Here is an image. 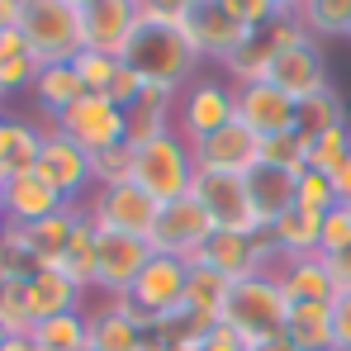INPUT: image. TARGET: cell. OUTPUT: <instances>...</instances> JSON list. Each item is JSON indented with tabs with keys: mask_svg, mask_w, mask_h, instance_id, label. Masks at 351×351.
<instances>
[{
	"mask_svg": "<svg viewBox=\"0 0 351 351\" xmlns=\"http://www.w3.org/2000/svg\"><path fill=\"white\" fill-rule=\"evenodd\" d=\"M143 81H152V86H171V90H185L190 81H195V62L199 53L180 38V29H176V14L167 10H157L152 0H143V19H138V29H133V38H128V48H123V58Z\"/></svg>",
	"mask_w": 351,
	"mask_h": 351,
	"instance_id": "obj_1",
	"label": "cell"
},
{
	"mask_svg": "<svg viewBox=\"0 0 351 351\" xmlns=\"http://www.w3.org/2000/svg\"><path fill=\"white\" fill-rule=\"evenodd\" d=\"M133 147V167H128V180H138L157 204H167V199H180V195H190V185H195V147L180 138V133H157V138H147V143H128Z\"/></svg>",
	"mask_w": 351,
	"mask_h": 351,
	"instance_id": "obj_2",
	"label": "cell"
},
{
	"mask_svg": "<svg viewBox=\"0 0 351 351\" xmlns=\"http://www.w3.org/2000/svg\"><path fill=\"white\" fill-rule=\"evenodd\" d=\"M185 285H190V261L152 252V261L138 271L133 290L123 294V299H128V308L143 318L147 332H152V328L171 332L176 323H180V308H185Z\"/></svg>",
	"mask_w": 351,
	"mask_h": 351,
	"instance_id": "obj_3",
	"label": "cell"
},
{
	"mask_svg": "<svg viewBox=\"0 0 351 351\" xmlns=\"http://www.w3.org/2000/svg\"><path fill=\"white\" fill-rule=\"evenodd\" d=\"M19 34L38 66L48 62H71L86 48V24L81 10L66 0H19Z\"/></svg>",
	"mask_w": 351,
	"mask_h": 351,
	"instance_id": "obj_4",
	"label": "cell"
},
{
	"mask_svg": "<svg viewBox=\"0 0 351 351\" xmlns=\"http://www.w3.org/2000/svg\"><path fill=\"white\" fill-rule=\"evenodd\" d=\"M285 313H290V299L280 290L276 271H266V276L237 280L233 290H228V304H223V318L219 323H228L247 342H266V337H280L285 332Z\"/></svg>",
	"mask_w": 351,
	"mask_h": 351,
	"instance_id": "obj_5",
	"label": "cell"
},
{
	"mask_svg": "<svg viewBox=\"0 0 351 351\" xmlns=\"http://www.w3.org/2000/svg\"><path fill=\"white\" fill-rule=\"evenodd\" d=\"M190 195L204 204V214L214 219L219 233H242V237H261L271 233L256 199H252V185L247 176H223V171H195Z\"/></svg>",
	"mask_w": 351,
	"mask_h": 351,
	"instance_id": "obj_6",
	"label": "cell"
},
{
	"mask_svg": "<svg viewBox=\"0 0 351 351\" xmlns=\"http://www.w3.org/2000/svg\"><path fill=\"white\" fill-rule=\"evenodd\" d=\"M86 214H90V223L105 228V233H123V237H143V242H147L152 228H157L162 204H157L138 180H119V185H100V190H90Z\"/></svg>",
	"mask_w": 351,
	"mask_h": 351,
	"instance_id": "obj_7",
	"label": "cell"
},
{
	"mask_svg": "<svg viewBox=\"0 0 351 351\" xmlns=\"http://www.w3.org/2000/svg\"><path fill=\"white\" fill-rule=\"evenodd\" d=\"M62 138H71L81 152H105V147H119L128 143V114L119 110L110 95H81L62 119H53Z\"/></svg>",
	"mask_w": 351,
	"mask_h": 351,
	"instance_id": "obj_8",
	"label": "cell"
},
{
	"mask_svg": "<svg viewBox=\"0 0 351 351\" xmlns=\"http://www.w3.org/2000/svg\"><path fill=\"white\" fill-rule=\"evenodd\" d=\"M237 119V86H223V81H190L176 100V133L195 147L204 143L209 133L228 128Z\"/></svg>",
	"mask_w": 351,
	"mask_h": 351,
	"instance_id": "obj_9",
	"label": "cell"
},
{
	"mask_svg": "<svg viewBox=\"0 0 351 351\" xmlns=\"http://www.w3.org/2000/svg\"><path fill=\"white\" fill-rule=\"evenodd\" d=\"M176 29H180V38L199 53V58H219L228 62L247 43V24H237L233 14L223 10V0H195V5H185L180 14H176Z\"/></svg>",
	"mask_w": 351,
	"mask_h": 351,
	"instance_id": "obj_10",
	"label": "cell"
},
{
	"mask_svg": "<svg viewBox=\"0 0 351 351\" xmlns=\"http://www.w3.org/2000/svg\"><path fill=\"white\" fill-rule=\"evenodd\" d=\"M219 233L214 219L204 214V204L195 195H180V199H167L162 214H157V228H152V252L162 256H180V261H195L204 252V242Z\"/></svg>",
	"mask_w": 351,
	"mask_h": 351,
	"instance_id": "obj_11",
	"label": "cell"
},
{
	"mask_svg": "<svg viewBox=\"0 0 351 351\" xmlns=\"http://www.w3.org/2000/svg\"><path fill=\"white\" fill-rule=\"evenodd\" d=\"M299 34H308V29L299 24V14H276L271 24H261V29H252V34H247V43H242V48H237L233 58L223 62V71L233 76L237 86L266 81V71H271L276 53H280L285 43H294Z\"/></svg>",
	"mask_w": 351,
	"mask_h": 351,
	"instance_id": "obj_12",
	"label": "cell"
},
{
	"mask_svg": "<svg viewBox=\"0 0 351 351\" xmlns=\"http://www.w3.org/2000/svg\"><path fill=\"white\" fill-rule=\"evenodd\" d=\"M266 81H271L276 90H285L294 105L332 86V81H328V62H323V48H318L308 34H299L294 43H285V48L276 53L271 71H266Z\"/></svg>",
	"mask_w": 351,
	"mask_h": 351,
	"instance_id": "obj_13",
	"label": "cell"
},
{
	"mask_svg": "<svg viewBox=\"0 0 351 351\" xmlns=\"http://www.w3.org/2000/svg\"><path fill=\"white\" fill-rule=\"evenodd\" d=\"M147 261H152V242L100 228V242H95V290H105L110 299H123Z\"/></svg>",
	"mask_w": 351,
	"mask_h": 351,
	"instance_id": "obj_14",
	"label": "cell"
},
{
	"mask_svg": "<svg viewBox=\"0 0 351 351\" xmlns=\"http://www.w3.org/2000/svg\"><path fill=\"white\" fill-rule=\"evenodd\" d=\"M195 261H204V266H214L219 276H228V280H252V276H266L271 271V261H276V247H271V233L261 237H242V233H214L204 242V252L195 256Z\"/></svg>",
	"mask_w": 351,
	"mask_h": 351,
	"instance_id": "obj_15",
	"label": "cell"
},
{
	"mask_svg": "<svg viewBox=\"0 0 351 351\" xmlns=\"http://www.w3.org/2000/svg\"><path fill=\"white\" fill-rule=\"evenodd\" d=\"M34 171L43 176L62 199H66V204H81V195L95 185V176H90V152H81L71 138H62L58 128H48V138H43V152H38V167H34Z\"/></svg>",
	"mask_w": 351,
	"mask_h": 351,
	"instance_id": "obj_16",
	"label": "cell"
},
{
	"mask_svg": "<svg viewBox=\"0 0 351 351\" xmlns=\"http://www.w3.org/2000/svg\"><path fill=\"white\" fill-rule=\"evenodd\" d=\"M237 123H247L266 143V138L299 128V105L285 90H276L271 81H252V86H237Z\"/></svg>",
	"mask_w": 351,
	"mask_h": 351,
	"instance_id": "obj_17",
	"label": "cell"
},
{
	"mask_svg": "<svg viewBox=\"0 0 351 351\" xmlns=\"http://www.w3.org/2000/svg\"><path fill=\"white\" fill-rule=\"evenodd\" d=\"M195 167L199 171H223V176H252L261 167V138L233 119L228 128L209 133L204 143H195Z\"/></svg>",
	"mask_w": 351,
	"mask_h": 351,
	"instance_id": "obj_18",
	"label": "cell"
},
{
	"mask_svg": "<svg viewBox=\"0 0 351 351\" xmlns=\"http://www.w3.org/2000/svg\"><path fill=\"white\" fill-rule=\"evenodd\" d=\"M138 19H143V0H95L90 10H81L86 48L110 53V58H123V48H128Z\"/></svg>",
	"mask_w": 351,
	"mask_h": 351,
	"instance_id": "obj_19",
	"label": "cell"
},
{
	"mask_svg": "<svg viewBox=\"0 0 351 351\" xmlns=\"http://www.w3.org/2000/svg\"><path fill=\"white\" fill-rule=\"evenodd\" d=\"M58 209H66V199H62L38 171L14 176V180H5V190H0V219H5L10 228H29V223H38V219H48V214H58Z\"/></svg>",
	"mask_w": 351,
	"mask_h": 351,
	"instance_id": "obj_20",
	"label": "cell"
},
{
	"mask_svg": "<svg viewBox=\"0 0 351 351\" xmlns=\"http://www.w3.org/2000/svg\"><path fill=\"white\" fill-rule=\"evenodd\" d=\"M228 290H233V280L228 276H219L214 266H204V261H190V285H185V308H180V323L176 328H214L219 318H223V304H228Z\"/></svg>",
	"mask_w": 351,
	"mask_h": 351,
	"instance_id": "obj_21",
	"label": "cell"
},
{
	"mask_svg": "<svg viewBox=\"0 0 351 351\" xmlns=\"http://www.w3.org/2000/svg\"><path fill=\"white\" fill-rule=\"evenodd\" d=\"M276 280H280V290L290 304H332L337 299V280H332V266H328V256H294V261H280V271H276Z\"/></svg>",
	"mask_w": 351,
	"mask_h": 351,
	"instance_id": "obj_22",
	"label": "cell"
},
{
	"mask_svg": "<svg viewBox=\"0 0 351 351\" xmlns=\"http://www.w3.org/2000/svg\"><path fill=\"white\" fill-rule=\"evenodd\" d=\"M86 318H90V351H138L147 337V328L128 308V299H110L105 308H95Z\"/></svg>",
	"mask_w": 351,
	"mask_h": 351,
	"instance_id": "obj_23",
	"label": "cell"
},
{
	"mask_svg": "<svg viewBox=\"0 0 351 351\" xmlns=\"http://www.w3.org/2000/svg\"><path fill=\"white\" fill-rule=\"evenodd\" d=\"M81 285L62 271V266H43L29 276V308H34V328L43 318H58V313H76L81 308Z\"/></svg>",
	"mask_w": 351,
	"mask_h": 351,
	"instance_id": "obj_24",
	"label": "cell"
},
{
	"mask_svg": "<svg viewBox=\"0 0 351 351\" xmlns=\"http://www.w3.org/2000/svg\"><path fill=\"white\" fill-rule=\"evenodd\" d=\"M81 95H90V90L81 86V76H76L71 62H48V66H38V76H34V105L48 119H62Z\"/></svg>",
	"mask_w": 351,
	"mask_h": 351,
	"instance_id": "obj_25",
	"label": "cell"
},
{
	"mask_svg": "<svg viewBox=\"0 0 351 351\" xmlns=\"http://www.w3.org/2000/svg\"><path fill=\"white\" fill-rule=\"evenodd\" d=\"M318 237H323V214L313 209H285L276 223H271V247L280 261H294V256H313L318 252Z\"/></svg>",
	"mask_w": 351,
	"mask_h": 351,
	"instance_id": "obj_26",
	"label": "cell"
},
{
	"mask_svg": "<svg viewBox=\"0 0 351 351\" xmlns=\"http://www.w3.org/2000/svg\"><path fill=\"white\" fill-rule=\"evenodd\" d=\"M285 337L299 351H332V304H290Z\"/></svg>",
	"mask_w": 351,
	"mask_h": 351,
	"instance_id": "obj_27",
	"label": "cell"
},
{
	"mask_svg": "<svg viewBox=\"0 0 351 351\" xmlns=\"http://www.w3.org/2000/svg\"><path fill=\"white\" fill-rule=\"evenodd\" d=\"M86 209L81 204H66L58 214H48V219H38V223H29L24 237H29V247L38 252V261L43 266H58L62 252H66V242H71V228H76V219H81Z\"/></svg>",
	"mask_w": 351,
	"mask_h": 351,
	"instance_id": "obj_28",
	"label": "cell"
},
{
	"mask_svg": "<svg viewBox=\"0 0 351 351\" xmlns=\"http://www.w3.org/2000/svg\"><path fill=\"white\" fill-rule=\"evenodd\" d=\"M34 76H38V58L29 53L24 34L5 29L0 34V100L14 90H34Z\"/></svg>",
	"mask_w": 351,
	"mask_h": 351,
	"instance_id": "obj_29",
	"label": "cell"
},
{
	"mask_svg": "<svg viewBox=\"0 0 351 351\" xmlns=\"http://www.w3.org/2000/svg\"><path fill=\"white\" fill-rule=\"evenodd\" d=\"M247 185H252V199H256L266 228H271L285 209H294V185H299V176L276 171V167H256V171L247 176Z\"/></svg>",
	"mask_w": 351,
	"mask_h": 351,
	"instance_id": "obj_30",
	"label": "cell"
},
{
	"mask_svg": "<svg viewBox=\"0 0 351 351\" xmlns=\"http://www.w3.org/2000/svg\"><path fill=\"white\" fill-rule=\"evenodd\" d=\"M95 242H100V228L90 223V214H81L76 228H71V242H66V252H62V261H58L81 290L95 285Z\"/></svg>",
	"mask_w": 351,
	"mask_h": 351,
	"instance_id": "obj_31",
	"label": "cell"
},
{
	"mask_svg": "<svg viewBox=\"0 0 351 351\" xmlns=\"http://www.w3.org/2000/svg\"><path fill=\"white\" fill-rule=\"evenodd\" d=\"M34 342L48 351H90V318L76 308V313H58V318H43L34 328Z\"/></svg>",
	"mask_w": 351,
	"mask_h": 351,
	"instance_id": "obj_32",
	"label": "cell"
},
{
	"mask_svg": "<svg viewBox=\"0 0 351 351\" xmlns=\"http://www.w3.org/2000/svg\"><path fill=\"white\" fill-rule=\"evenodd\" d=\"M299 24L323 38H351V0H299Z\"/></svg>",
	"mask_w": 351,
	"mask_h": 351,
	"instance_id": "obj_33",
	"label": "cell"
},
{
	"mask_svg": "<svg viewBox=\"0 0 351 351\" xmlns=\"http://www.w3.org/2000/svg\"><path fill=\"white\" fill-rule=\"evenodd\" d=\"M342 123H347V100H342L332 86L318 90V95H308V100H299V133L318 138V133L342 128Z\"/></svg>",
	"mask_w": 351,
	"mask_h": 351,
	"instance_id": "obj_34",
	"label": "cell"
},
{
	"mask_svg": "<svg viewBox=\"0 0 351 351\" xmlns=\"http://www.w3.org/2000/svg\"><path fill=\"white\" fill-rule=\"evenodd\" d=\"M308 147H313V138L299 133V128H294V133H280V138H266V143H261V167L304 176L308 171Z\"/></svg>",
	"mask_w": 351,
	"mask_h": 351,
	"instance_id": "obj_35",
	"label": "cell"
},
{
	"mask_svg": "<svg viewBox=\"0 0 351 351\" xmlns=\"http://www.w3.org/2000/svg\"><path fill=\"white\" fill-rule=\"evenodd\" d=\"M43 128H34V123H24L19 119V128H14V143H10V152H5V162H0V180H14V176L34 171L38 167V152H43Z\"/></svg>",
	"mask_w": 351,
	"mask_h": 351,
	"instance_id": "obj_36",
	"label": "cell"
},
{
	"mask_svg": "<svg viewBox=\"0 0 351 351\" xmlns=\"http://www.w3.org/2000/svg\"><path fill=\"white\" fill-rule=\"evenodd\" d=\"M0 328H5V332H34V308H29V280L0 276Z\"/></svg>",
	"mask_w": 351,
	"mask_h": 351,
	"instance_id": "obj_37",
	"label": "cell"
},
{
	"mask_svg": "<svg viewBox=\"0 0 351 351\" xmlns=\"http://www.w3.org/2000/svg\"><path fill=\"white\" fill-rule=\"evenodd\" d=\"M34 271H43L38 252L29 247V237H24V228H10V223H5V237H0V276L29 280Z\"/></svg>",
	"mask_w": 351,
	"mask_h": 351,
	"instance_id": "obj_38",
	"label": "cell"
},
{
	"mask_svg": "<svg viewBox=\"0 0 351 351\" xmlns=\"http://www.w3.org/2000/svg\"><path fill=\"white\" fill-rule=\"evenodd\" d=\"M71 66H76V76H81V86H86L90 95H110V86H114V76H119V58L95 53V48H81V53L71 58Z\"/></svg>",
	"mask_w": 351,
	"mask_h": 351,
	"instance_id": "obj_39",
	"label": "cell"
},
{
	"mask_svg": "<svg viewBox=\"0 0 351 351\" xmlns=\"http://www.w3.org/2000/svg\"><path fill=\"white\" fill-rule=\"evenodd\" d=\"M294 204H299V209H313V214L337 209V185H332V176L308 167V171L299 176V185H294Z\"/></svg>",
	"mask_w": 351,
	"mask_h": 351,
	"instance_id": "obj_40",
	"label": "cell"
},
{
	"mask_svg": "<svg viewBox=\"0 0 351 351\" xmlns=\"http://www.w3.org/2000/svg\"><path fill=\"white\" fill-rule=\"evenodd\" d=\"M347 152H351V128H347V123H342V128H328V133L313 138V147H308V167L332 176L342 162H347Z\"/></svg>",
	"mask_w": 351,
	"mask_h": 351,
	"instance_id": "obj_41",
	"label": "cell"
},
{
	"mask_svg": "<svg viewBox=\"0 0 351 351\" xmlns=\"http://www.w3.org/2000/svg\"><path fill=\"white\" fill-rule=\"evenodd\" d=\"M351 247V209L347 204H337V209H328L323 214V237H318V256H342Z\"/></svg>",
	"mask_w": 351,
	"mask_h": 351,
	"instance_id": "obj_42",
	"label": "cell"
},
{
	"mask_svg": "<svg viewBox=\"0 0 351 351\" xmlns=\"http://www.w3.org/2000/svg\"><path fill=\"white\" fill-rule=\"evenodd\" d=\"M128 167H133V147H128V143H119V147H105V152H95V157H90V176H95V190H100V185H119V180H128Z\"/></svg>",
	"mask_w": 351,
	"mask_h": 351,
	"instance_id": "obj_43",
	"label": "cell"
},
{
	"mask_svg": "<svg viewBox=\"0 0 351 351\" xmlns=\"http://www.w3.org/2000/svg\"><path fill=\"white\" fill-rule=\"evenodd\" d=\"M223 10L233 14L237 24H247V29H261V24H271L280 14L276 0H223Z\"/></svg>",
	"mask_w": 351,
	"mask_h": 351,
	"instance_id": "obj_44",
	"label": "cell"
},
{
	"mask_svg": "<svg viewBox=\"0 0 351 351\" xmlns=\"http://www.w3.org/2000/svg\"><path fill=\"white\" fill-rule=\"evenodd\" d=\"M143 86H147V81H143L128 62H119V76H114V86H110V100H114L119 110H133L138 95H143Z\"/></svg>",
	"mask_w": 351,
	"mask_h": 351,
	"instance_id": "obj_45",
	"label": "cell"
},
{
	"mask_svg": "<svg viewBox=\"0 0 351 351\" xmlns=\"http://www.w3.org/2000/svg\"><path fill=\"white\" fill-rule=\"evenodd\" d=\"M332 351H351V290L332 299Z\"/></svg>",
	"mask_w": 351,
	"mask_h": 351,
	"instance_id": "obj_46",
	"label": "cell"
},
{
	"mask_svg": "<svg viewBox=\"0 0 351 351\" xmlns=\"http://www.w3.org/2000/svg\"><path fill=\"white\" fill-rule=\"evenodd\" d=\"M204 351H252V342L233 332L228 323H214V328H204Z\"/></svg>",
	"mask_w": 351,
	"mask_h": 351,
	"instance_id": "obj_47",
	"label": "cell"
},
{
	"mask_svg": "<svg viewBox=\"0 0 351 351\" xmlns=\"http://www.w3.org/2000/svg\"><path fill=\"white\" fill-rule=\"evenodd\" d=\"M328 266H332V280H337V294H347V290H351V247L342 252V256H332Z\"/></svg>",
	"mask_w": 351,
	"mask_h": 351,
	"instance_id": "obj_48",
	"label": "cell"
},
{
	"mask_svg": "<svg viewBox=\"0 0 351 351\" xmlns=\"http://www.w3.org/2000/svg\"><path fill=\"white\" fill-rule=\"evenodd\" d=\"M332 185H337V204H347V209H351V152H347V162L332 171Z\"/></svg>",
	"mask_w": 351,
	"mask_h": 351,
	"instance_id": "obj_49",
	"label": "cell"
},
{
	"mask_svg": "<svg viewBox=\"0 0 351 351\" xmlns=\"http://www.w3.org/2000/svg\"><path fill=\"white\" fill-rule=\"evenodd\" d=\"M19 29V0H0V34Z\"/></svg>",
	"mask_w": 351,
	"mask_h": 351,
	"instance_id": "obj_50",
	"label": "cell"
},
{
	"mask_svg": "<svg viewBox=\"0 0 351 351\" xmlns=\"http://www.w3.org/2000/svg\"><path fill=\"white\" fill-rule=\"evenodd\" d=\"M14 128H19V119L0 114V162H5V152H10V143H14Z\"/></svg>",
	"mask_w": 351,
	"mask_h": 351,
	"instance_id": "obj_51",
	"label": "cell"
},
{
	"mask_svg": "<svg viewBox=\"0 0 351 351\" xmlns=\"http://www.w3.org/2000/svg\"><path fill=\"white\" fill-rule=\"evenodd\" d=\"M0 351H38V347H34V332H10Z\"/></svg>",
	"mask_w": 351,
	"mask_h": 351,
	"instance_id": "obj_52",
	"label": "cell"
},
{
	"mask_svg": "<svg viewBox=\"0 0 351 351\" xmlns=\"http://www.w3.org/2000/svg\"><path fill=\"white\" fill-rule=\"evenodd\" d=\"M252 351H299V347H294L290 337L280 332V337H266V342H252Z\"/></svg>",
	"mask_w": 351,
	"mask_h": 351,
	"instance_id": "obj_53",
	"label": "cell"
},
{
	"mask_svg": "<svg viewBox=\"0 0 351 351\" xmlns=\"http://www.w3.org/2000/svg\"><path fill=\"white\" fill-rule=\"evenodd\" d=\"M276 10H280V14H294V10H299V0H276Z\"/></svg>",
	"mask_w": 351,
	"mask_h": 351,
	"instance_id": "obj_54",
	"label": "cell"
},
{
	"mask_svg": "<svg viewBox=\"0 0 351 351\" xmlns=\"http://www.w3.org/2000/svg\"><path fill=\"white\" fill-rule=\"evenodd\" d=\"M66 5H76V10H90V5H95V0H66Z\"/></svg>",
	"mask_w": 351,
	"mask_h": 351,
	"instance_id": "obj_55",
	"label": "cell"
},
{
	"mask_svg": "<svg viewBox=\"0 0 351 351\" xmlns=\"http://www.w3.org/2000/svg\"><path fill=\"white\" fill-rule=\"evenodd\" d=\"M5 337H10V332H5V328H0V347H5Z\"/></svg>",
	"mask_w": 351,
	"mask_h": 351,
	"instance_id": "obj_56",
	"label": "cell"
},
{
	"mask_svg": "<svg viewBox=\"0 0 351 351\" xmlns=\"http://www.w3.org/2000/svg\"><path fill=\"white\" fill-rule=\"evenodd\" d=\"M0 237H5V219H0Z\"/></svg>",
	"mask_w": 351,
	"mask_h": 351,
	"instance_id": "obj_57",
	"label": "cell"
},
{
	"mask_svg": "<svg viewBox=\"0 0 351 351\" xmlns=\"http://www.w3.org/2000/svg\"><path fill=\"white\" fill-rule=\"evenodd\" d=\"M0 190H5V180H0Z\"/></svg>",
	"mask_w": 351,
	"mask_h": 351,
	"instance_id": "obj_58",
	"label": "cell"
}]
</instances>
